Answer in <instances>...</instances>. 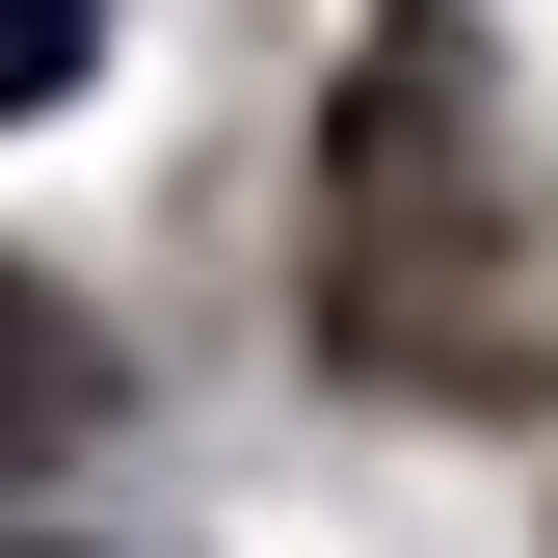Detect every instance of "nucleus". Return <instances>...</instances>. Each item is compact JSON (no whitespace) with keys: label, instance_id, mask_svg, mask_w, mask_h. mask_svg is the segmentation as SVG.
I'll return each instance as SVG.
<instances>
[{"label":"nucleus","instance_id":"1","mask_svg":"<svg viewBox=\"0 0 558 558\" xmlns=\"http://www.w3.org/2000/svg\"><path fill=\"white\" fill-rule=\"evenodd\" d=\"M319 319H345V373H399V399H532V266H506V160H478V27L452 0H373V53H345Z\"/></svg>","mask_w":558,"mask_h":558},{"label":"nucleus","instance_id":"2","mask_svg":"<svg viewBox=\"0 0 558 558\" xmlns=\"http://www.w3.org/2000/svg\"><path fill=\"white\" fill-rule=\"evenodd\" d=\"M81 426H107V345L53 319L27 266H0V478H27V452H81Z\"/></svg>","mask_w":558,"mask_h":558},{"label":"nucleus","instance_id":"3","mask_svg":"<svg viewBox=\"0 0 558 558\" xmlns=\"http://www.w3.org/2000/svg\"><path fill=\"white\" fill-rule=\"evenodd\" d=\"M81 53H107V0H0V107H81Z\"/></svg>","mask_w":558,"mask_h":558}]
</instances>
